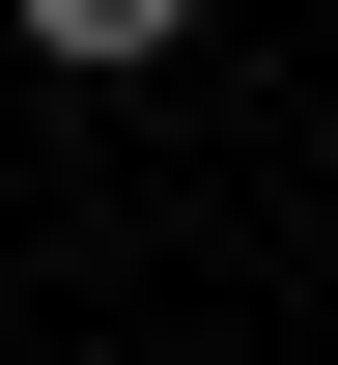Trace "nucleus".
<instances>
[{
  "instance_id": "f257e3e1",
  "label": "nucleus",
  "mask_w": 338,
  "mask_h": 365,
  "mask_svg": "<svg viewBox=\"0 0 338 365\" xmlns=\"http://www.w3.org/2000/svg\"><path fill=\"white\" fill-rule=\"evenodd\" d=\"M0 29H29V56H85V85H113V56H169L197 0H0Z\"/></svg>"
}]
</instances>
